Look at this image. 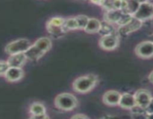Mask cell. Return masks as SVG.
I'll return each mask as SVG.
<instances>
[{
  "instance_id": "cell-1",
  "label": "cell",
  "mask_w": 153,
  "mask_h": 119,
  "mask_svg": "<svg viewBox=\"0 0 153 119\" xmlns=\"http://www.w3.org/2000/svg\"><path fill=\"white\" fill-rule=\"evenodd\" d=\"M98 80V77L95 74H90L81 76L74 80L73 88L79 93H87L95 87Z\"/></svg>"
},
{
  "instance_id": "cell-2",
  "label": "cell",
  "mask_w": 153,
  "mask_h": 119,
  "mask_svg": "<svg viewBox=\"0 0 153 119\" xmlns=\"http://www.w3.org/2000/svg\"><path fill=\"white\" fill-rule=\"evenodd\" d=\"M56 107L64 111H71L77 107L78 101L76 97L70 93L59 94L55 99Z\"/></svg>"
},
{
  "instance_id": "cell-3",
  "label": "cell",
  "mask_w": 153,
  "mask_h": 119,
  "mask_svg": "<svg viewBox=\"0 0 153 119\" xmlns=\"http://www.w3.org/2000/svg\"><path fill=\"white\" fill-rule=\"evenodd\" d=\"M31 46V43L27 39H18L9 43L4 48V51L9 55L18 53H25Z\"/></svg>"
},
{
  "instance_id": "cell-4",
  "label": "cell",
  "mask_w": 153,
  "mask_h": 119,
  "mask_svg": "<svg viewBox=\"0 0 153 119\" xmlns=\"http://www.w3.org/2000/svg\"><path fill=\"white\" fill-rule=\"evenodd\" d=\"M133 16L141 22L152 19L153 17V4L148 1L140 3L138 8Z\"/></svg>"
},
{
  "instance_id": "cell-5",
  "label": "cell",
  "mask_w": 153,
  "mask_h": 119,
  "mask_svg": "<svg viewBox=\"0 0 153 119\" xmlns=\"http://www.w3.org/2000/svg\"><path fill=\"white\" fill-rule=\"evenodd\" d=\"M65 19L62 17H53L49 19L46 23V29L52 35L58 36L64 33V23Z\"/></svg>"
},
{
  "instance_id": "cell-6",
  "label": "cell",
  "mask_w": 153,
  "mask_h": 119,
  "mask_svg": "<svg viewBox=\"0 0 153 119\" xmlns=\"http://www.w3.org/2000/svg\"><path fill=\"white\" fill-rule=\"evenodd\" d=\"M119 45V37L116 32L108 35L102 36L100 40V46L106 51H112Z\"/></svg>"
},
{
  "instance_id": "cell-7",
  "label": "cell",
  "mask_w": 153,
  "mask_h": 119,
  "mask_svg": "<svg viewBox=\"0 0 153 119\" xmlns=\"http://www.w3.org/2000/svg\"><path fill=\"white\" fill-rule=\"evenodd\" d=\"M135 53L139 57L143 59L153 57V43L149 40L139 43L135 48Z\"/></svg>"
},
{
  "instance_id": "cell-8",
  "label": "cell",
  "mask_w": 153,
  "mask_h": 119,
  "mask_svg": "<svg viewBox=\"0 0 153 119\" xmlns=\"http://www.w3.org/2000/svg\"><path fill=\"white\" fill-rule=\"evenodd\" d=\"M134 96L136 105L144 109L152 99V95L150 92L146 89H139L135 92Z\"/></svg>"
},
{
  "instance_id": "cell-9",
  "label": "cell",
  "mask_w": 153,
  "mask_h": 119,
  "mask_svg": "<svg viewBox=\"0 0 153 119\" xmlns=\"http://www.w3.org/2000/svg\"><path fill=\"white\" fill-rule=\"evenodd\" d=\"M142 23H143V22L132 16L131 19L128 23L119 27L118 32H119V34H123V35H127V34L134 32V31L140 28V27L142 26Z\"/></svg>"
},
{
  "instance_id": "cell-10",
  "label": "cell",
  "mask_w": 153,
  "mask_h": 119,
  "mask_svg": "<svg viewBox=\"0 0 153 119\" xmlns=\"http://www.w3.org/2000/svg\"><path fill=\"white\" fill-rule=\"evenodd\" d=\"M23 70L21 68H17V67H9L4 74V77L6 80L10 83L19 81L23 77Z\"/></svg>"
},
{
  "instance_id": "cell-11",
  "label": "cell",
  "mask_w": 153,
  "mask_h": 119,
  "mask_svg": "<svg viewBox=\"0 0 153 119\" xmlns=\"http://www.w3.org/2000/svg\"><path fill=\"white\" fill-rule=\"evenodd\" d=\"M121 94L116 90H110L106 92L103 95V102L108 106H117L119 104Z\"/></svg>"
},
{
  "instance_id": "cell-12",
  "label": "cell",
  "mask_w": 153,
  "mask_h": 119,
  "mask_svg": "<svg viewBox=\"0 0 153 119\" xmlns=\"http://www.w3.org/2000/svg\"><path fill=\"white\" fill-rule=\"evenodd\" d=\"M26 60L27 57L25 56V53H18L10 55L7 62L10 67L21 68V67L23 66Z\"/></svg>"
},
{
  "instance_id": "cell-13",
  "label": "cell",
  "mask_w": 153,
  "mask_h": 119,
  "mask_svg": "<svg viewBox=\"0 0 153 119\" xmlns=\"http://www.w3.org/2000/svg\"><path fill=\"white\" fill-rule=\"evenodd\" d=\"M118 105L123 109H131L132 107L136 105L134 96L130 93H123L121 95L120 100Z\"/></svg>"
},
{
  "instance_id": "cell-14",
  "label": "cell",
  "mask_w": 153,
  "mask_h": 119,
  "mask_svg": "<svg viewBox=\"0 0 153 119\" xmlns=\"http://www.w3.org/2000/svg\"><path fill=\"white\" fill-rule=\"evenodd\" d=\"M124 11L120 9L107 10L105 14V21L111 24H117L120 20Z\"/></svg>"
},
{
  "instance_id": "cell-15",
  "label": "cell",
  "mask_w": 153,
  "mask_h": 119,
  "mask_svg": "<svg viewBox=\"0 0 153 119\" xmlns=\"http://www.w3.org/2000/svg\"><path fill=\"white\" fill-rule=\"evenodd\" d=\"M102 22L96 18H89L86 26L84 28L85 31L88 34H97L100 31Z\"/></svg>"
},
{
  "instance_id": "cell-16",
  "label": "cell",
  "mask_w": 153,
  "mask_h": 119,
  "mask_svg": "<svg viewBox=\"0 0 153 119\" xmlns=\"http://www.w3.org/2000/svg\"><path fill=\"white\" fill-rule=\"evenodd\" d=\"M139 5L140 3L137 0H123L122 10L133 16L138 8Z\"/></svg>"
},
{
  "instance_id": "cell-17",
  "label": "cell",
  "mask_w": 153,
  "mask_h": 119,
  "mask_svg": "<svg viewBox=\"0 0 153 119\" xmlns=\"http://www.w3.org/2000/svg\"><path fill=\"white\" fill-rule=\"evenodd\" d=\"M25 54L26 56L27 60H29L31 61L38 60L40 57L45 54L43 52H42L37 47H36L34 45L31 46L25 52Z\"/></svg>"
},
{
  "instance_id": "cell-18",
  "label": "cell",
  "mask_w": 153,
  "mask_h": 119,
  "mask_svg": "<svg viewBox=\"0 0 153 119\" xmlns=\"http://www.w3.org/2000/svg\"><path fill=\"white\" fill-rule=\"evenodd\" d=\"M34 46L46 54L52 48V40L49 37H40L34 43Z\"/></svg>"
},
{
  "instance_id": "cell-19",
  "label": "cell",
  "mask_w": 153,
  "mask_h": 119,
  "mask_svg": "<svg viewBox=\"0 0 153 119\" xmlns=\"http://www.w3.org/2000/svg\"><path fill=\"white\" fill-rule=\"evenodd\" d=\"M102 6L107 10H122L123 0H104Z\"/></svg>"
},
{
  "instance_id": "cell-20",
  "label": "cell",
  "mask_w": 153,
  "mask_h": 119,
  "mask_svg": "<svg viewBox=\"0 0 153 119\" xmlns=\"http://www.w3.org/2000/svg\"><path fill=\"white\" fill-rule=\"evenodd\" d=\"M29 111L32 115L44 114L46 113V108H45V106L41 103L34 102L30 106Z\"/></svg>"
},
{
  "instance_id": "cell-21",
  "label": "cell",
  "mask_w": 153,
  "mask_h": 119,
  "mask_svg": "<svg viewBox=\"0 0 153 119\" xmlns=\"http://www.w3.org/2000/svg\"><path fill=\"white\" fill-rule=\"evenodd\" d=\"M115 33V30L114 27L112 26V24L108 23L107 22H102L101 28H100L99 34H100L101 36H105L108 35V34H111Z\"/></svg>"
},
{
  "instance_id": "cell-22",
  "label": "cell",
  "mask_w": 153,
  "mask_h": 119,
  "mask_svg": "<svg viewBox=\"0 0 153 119\" xmlns=\"http://www.w3.org/2000/svg\"><path fill=\"white\" fill-rule=\"evenodd\" d=\"M63 27H64V29L65 31H69V30L79 29V25H78V22L76 21V17H72L65 19Z\"/></svg>"
},
{
  "instance_id": "cell-23",
  "label": "cell",
  "mask_w": 153,
  "mask_h": 119,
  "mask_svg": "<svg viewBox=\"0 0 153 119\" xmlns=\"http://www.w3.org/2000/svg\"><path fill=\"white\" fill-rule=\"evenodd\" d=\"M76 19L78 22V25H79V29L84 30L87 23H88L89 18L85 15H79V16H76Z\"/></svg>"
},
{
  "instance_id": "cell-24",
  "label": "cell",
  "mask_w": 153,
  "mask_h": 119,
  "mask_svg": "<svg viewBox=\"0 0 153 119\" xmlns=\"http://www.w3.org/2000/svg\"><path fill=\"white\" fill-rule=\"evenodd\" d=\"M9 65L7 62L5 61H0V76H4L6 71L9 68Z\"/></svg>"
},
{
  "instance_id": "cell-25",
  "label": "cell",
  "mask_w": 153,
  "mask_h": 119,
  "mask_svg": "<svg viewBox=\"0 0 153 119\" xmlns=\"http://www.w3.org/2000/svg\"><path fill=\"white\" fill-rule=\"evenodd\" d=\"M145 112H146V115L153 114V98H152L150 102L149 103L148 106L145 109Z\"/></svg>"
},
{
  "instance_id": "cell-26",
  "label": "cell",
  "mask_w": 153,
  "mask_h": 119,
  "mask_svg": "<svg viewBox=\"0 0 153 119\" xmlns=\"http://www.w3.org/2000/svg\"><path fill=\"white\" fill-rule=\"evenodd\" d=\"M31 118H34V119H46V118H49V116L46 115V113H44V114H40V115H32Z\"/></svg>"
},
{
  "instance_id": "cell-27",
  "label": "cell",
  "mask_w": 153,
  "mask_h": 119,
  "mask_svg": "<svg viewBox=\"0 0 153 119\" xmlns=\"http://www.w3.org/2000/svg\"><path fill=\"white\" fill-rule=\"evenodd\" d=\"M72 118H76V119H79V118H88V116L85 115H82V114H77V115H75L72 117Z\"/></svg>"
},
{
  "instance_id": "cell-28",
  "label": "cell",
  "mask_w": 153,
  "mask_h": 119,
  "mask_svg": "<svg viewBox=\"0 0 153 119\" xmlns=\"http://www.w3.org/2000/svg\"><path fill=\"white\" fill-rule=\"evenodd\" d=\"M91 1L94 4H99V5H102L104 2V0H91Z\"/></svg>"
},
{
  "instance_id": "cell-29",
  "label": "cell",
  "mask_w": 153,
  "mask_h": 119,
  "mask_svg": "<svg viewBox=\"0 0 153 119\" xmlns=\"http://www.w3.org/2000/svg\"><path fill=\"white\" fill-rule=\"evenodd\" d=\"M149 81L151 82V83H153V71L150 73V74H149Z\"/></svg>"
},
{
  "instance_id": "cell-30",
  "label": "cell",
  "mask_w": 153,
  "mask_h": 119,
  "mask_svg": "<svg viewBox=\"0 0 153 119\" xmlns=\"http://www.w3.org/2000/svg\"><path fill=\"white\" fill-rule=\"evenodd\" d=\"M146 118H153V114L148 115H146Z\"/></svg>"
},
{
  "instance_id": "cell-31",
  "label": "cell",
  "mask_w": 153,
  "mask_h": 119,
  "mask_svg": "<svg viewBox=\"0 0 153 119\" xmlns=\"http://www.w3.org/2000/svg\"><path fill=\"white\" fill-rule=\"evenodd\" d=\"M139 3H142V2H144V1H147V0H137Z\"/></svg>"
},
{
  "instance_id": "cell-32",
  "label": "cell",
  "mask_w": 153,
  "mask_h": 119,
  "mask_svg": "<svg viewBox=\"0 0 153 119\" xmlns=\"http://www.w3.org/2000/svg\"><path fill=\"white\" fill-rule=\"evenodd\" d=\"M149 40H150V41H152L153 43V34L150 36V37H149Z\"/></svg>"
}]
</instances>
